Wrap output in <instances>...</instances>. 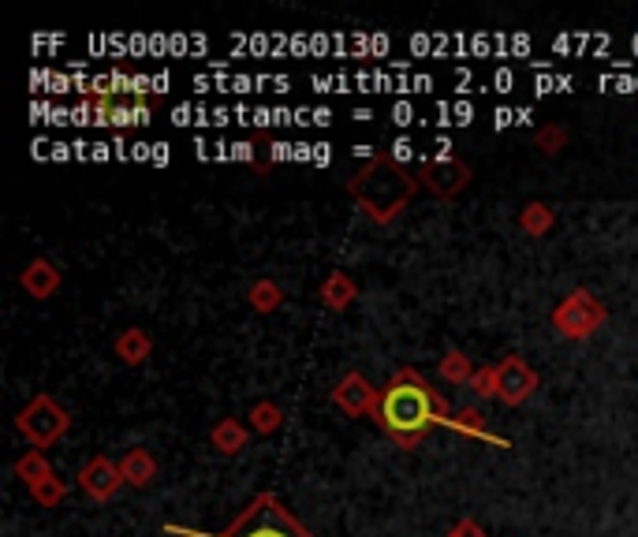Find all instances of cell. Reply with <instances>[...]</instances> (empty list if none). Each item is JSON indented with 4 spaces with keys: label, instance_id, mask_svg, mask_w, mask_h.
<instances>
[{
    "label": "cell",
    "instance_id": "1",
    "mask_svg": "<svg viewBox=\"0 0 638 537\" xmlns=\"http://www.w3.org/2000/svg\"><path fill=\"white\" fill-rule=\"evenodd\" d=\"M448 418H452V411H448L445 395H440L418 370H411V366L396 370V377L384 384L378 414H373L378 429L389 433L403 451L418 448L434 426L448 429Z\"/></svg>",
    "mask_w": 638,
    "mask_h": 537
},
{
    "label": "cell",
    "instance_id": "2",
    "mask_svg": "<svg viewBox=\"0 0 638 537\" xmlns=\"http://www.w3.org/2000/svg\"><path fill=\"white\" fill-rule=\"evenodd\" d=\"M418 191V176L403 172L400 161L392 157H373L359 176L347 179V194L359 202V210L370 216L373 224H389L407 210V202Z\"/></svg>",
    "mask_w": 638,
    "mask_h": 537
},
{
    "label": "cell",
    "instance_id": "3",
    "mask_svg": "<svg viewBox=\"0 0 638 537\" xmlns=\"http://www.w3.org/2000/svg\"><path fill=\"white\" fill-rule=\"evenodd\" d=\"M165 530L180 537H314L273 493H258L247 512L224 534H191V530H176V526H165Z\"/></svg>",
    "mask_w": 638,
    "mask_h": 537
},
{
    "label": "cell",
    "instance_id": "4",
    "mask_svg": "<svg viewBox=\"0 0 638 537\" xmlns=\"http://www.w3.org/2000/svg\"><path fill=\"white\" fill-rule=\"evenodd\" d=\"M15 429L23 433L34 448H49L71 429V418L53 395H34V400L15 414Z\"/></svg>",
    "mask_w": 638,
    "mask_h": 537
},
{
    "label": "cell",
    "instance_id": "5",
    "mask_svg": "<svg viewBox=\"0 0 638 537\" xmlns=\"http://www.w3.org/2000/svg\"><path fill=\"white\" fill-rule=\"evenodd\" d=\"M605 306L586 288H575L564 303L552 310V328L560 336H568V340H586L590 333H597L605 325Z\"/></svg>",
    "mask_w": 638,
    "mask_h": 537
},
{
    "label": "cell",
    "instance_id": "6",
    "mask_svg": "<svg viewBox=\"0 0 638 537\" xmlns=\"http://www.w3.org/2000/svg\"><path fill=\"white\" fill-rule=\"evenodd\" d=\"M154 109L143 98H93L90 101V124L98 127H138L149 124Z\"/></svg>",
    "mask_w": 638,
    "mask_h": 537
},
{
    "label": "cell",
    "instance_id": "7",
    "mask_svg": "<svg viewBox=\"0 0 638 537\" xmlns=\"http://www.w3.org/2000/svg\"><path fill=\"white\" fill-rule=\"evenodd\" d=\"M534 389H538V373L519 355H508L496 362V400H504L508 407H519V403L530 400Z\"/></svg>",
    "mask_w": 638,
    "mask_h": 537
},
{
    "label": "cell",
    "instance_id": "8",
    "mask_svg": "<svg viewBox=\"0 0 638 537\" xmlns=\"http://www.w3.org/2000/svg\"><path fill=\"white\" fill-rule=\"evenodd\" d=\"M333 403L340 407L344 414L351 418H373L378 414V403H381V389H373L362 373H344L333 389Z\"/></svg>",
    "mask_w": 638,
    "mask_h": 537
},
{
    "label": "cell",
    "instance_id": "9",
    "mask_svg": "<svg viewBox=\"0 0 638 537\" xmlns=\"http://www.w3.org/2000/svg\"><path fill=\"white\" fill-rule=\"evenodd\" d=\"M418 183L429 187L437 198H456L471 183V168L459 161V157H440V161H429L418 168Z\"/></svg>",
    "mask_w": 638,
    "mask_h": 537
},
{
    "label": "cell",
    "instance_id": "10",
    "mask_svg": "<svg viewBox=\"0 0 638 537\" xmlns=\"http://www.w3.org/2000/svg\"><path fill=\"white\" fill-rule=\"evenodd\" d=\"M120 485H124V474H120V467L105 456H93L90 463H82V470H79V489L98 504L109 501Z\"/></svg>",
    "mask_w": 638,
    "mask_h": 537
},
{
    "label": "cell",
    "instance_id": "11",
    "mask_svg": "<svg viewBox=\"0 0 638 537\" xmlns=\"http://www.w3.org/2000/svg\"><path fill=\"white\" fill-rule=\"evenodd\" d=\"M19 288L31 291V299H49L60 288V269L49 258H34L31 266L19 272Z\"/></svg>",
    "mask_w": 638,
    "mask_h": 537
},
{
    "label": "cell",
    "instance_id": "12",
    "mask_svg": "<svg viewBox=\"0 0 638 537\" xmlns=\"http://www.w3.org/2000/svg\"><path fill=\"white\" fill-rule=\"evenodd\" d=\"M120 474H124V485L146 489L157 478V459L149 456L146 448H131L124 459H120Z\"/></svg>",
    "mask_w": 638,
    "mask_h": 537
},
{
    "label": "cell",
    "instance_id": "13",
    "mask_svg": "<svg viewBox=\"0 0 638 537\" xmlns=\"http://www.w3.org/2000/svg\"><path fill=\"white\" fill-rule=\"evenodd\" d=\"M250 433L243 426L239 418H221L217 426L210 429V445L221 451V456H239L243 448H247Z\"/></svg>",
    "mask_w": 638,
    "mask_h": 537
},
{
    "label": "cell",
    "instance_id": "14",
    "mask_svg": "<svg viewBox=\"0 0 638 537\" xmlns=\"http://www.w3.org/2000/svg\"><path fill=\"white\" fill-rule=\"evenodd\" d=\"M149 351H154V340H149V333L146 328H138V325H131L120 333V340H116V358L120 362H127V366H143Z\"/></svg>",
    "mask_w": 638,
    "mask_h": 537
},
{
    "label": "cell",
    "instance_id": "15",
    "mask_svg": "<svg viewBox=\"0 0 638 537\" xmlns=\"http://www.w3.org/2000/svg\"><path fill=\"white\" fill-rule=\"evenodd\" d=\"M359 295V284L351 280V272H344V269H336V272H328L325 277V284H322V303L328 310H347L351 306V299Z\"/></svg>",
    "mask_w": 638,
    "mask_h": 537
},
{
    "label": "cell",
    "instance_id": "16",
    "mask_svg": "<svg viewBox=\"0 0 638 537\" xmlns=\"http://www.w3.org/2000/svg\"><path fill=\"white\" fill-rule=\"evenodd\" d=\"M448 429H459V433H467V437H478V440H485V445H493V448H508V440H501L496 433L485 429V414L474 411V407L456 411L452 418H448Z\"/></svg>",
    "mask_w": 638,
    "mask_h": 537
},
{
    "label": "cell",
    "instance_id": "17",
    "mask_svg": "<svg viewBox=\"0 0 638 537\" xmlns=\"http://www.w3.org/2000/svg\"><path fill=\"white\" fill-rule=\"evenodd\" d=\"M247 299H250V306H255L258 314H273V310L284 303V291H280L277 280H258V284H250Z\"/></svg>",
    "mask_w": 638,
    "mask_h": 537
},
{
    "label": "cell",
    "instance_id": "18",
    "mask_svg": "<svg viewBox=\"0 0 638 537\" xmlns=\"http://www.w3.org/2000/svg\"><path fill=\"white\" fill-rule=\"evenodd\" d=\"M474 366L471 358H467L463 351H448L445 358H440V377H445L448 384H471L474 381Z\"/></svg>",
    "mask_w": 638,
    "mask_h": 537
},
{
    "label": "cell",
    "instance_id": "19",
    "mask_svg": "<svg viewBox=\"0 0 638 537\" xmlns=\"http://www.w3.org/2000/svg\"><path fill=\"white\" fill-rule=\"evenodd\" d=\"M247 418H250V429L255 433H277L280 422H284V414H280L273 400H258V403H250Z\"/></svg>",
    "mask_w": 638,
    "mask_h": 537
},
{
    "label": "cell",
    "instance_id": "20",
    "mask_svg": "<svg viewBox=\"0 0 638 537\" xmlns=\"http://www.w3.org/2000/svg\"><path fill=\"white\" fill-rule=\"evenodd\" d=\"M15 474L23 478L26 489H31V485L42 482V478H49L53 470H49V463H45L42 448H31V451H26V456H19V459H15Z\"/></svg>",
    "mask_w": 638,
    "mask_h": 537
},
{
    "label": "cell",
    "instance_id": "21",
    "mask_svg": "<svg viewBox=\"0 0 638 537\" xmlns=\"http://www.w3.org/2000/svg\"><path fill=\"white\" fill-rule=\"evenodd\" d=\"M519 228L527 235H546L552 228V210L541 202H530L527 210L519 213Z\"/></svg>",
    "mask_w": 638,
    "mask_h": 537
},
{
    "label": "cell",
    "instance_id": "22",
    "mask_svg": "<svg viewBox=\"0 0 638 537\" xmlns=\"http://www.w3.org/2000/svg\"><path fill=\"white\" fill-rule=\"evenodd\" d=\"M31 496H34V501L42 504V507H56V504L64 501V496H68V485H64L56 474H49V478H42L37 485H31Z\"/></svg>",
    "mask_w": 638,
    "mask_h": 537
},
{
    "label": "cell",
    "instance_id": "23",
    "mask_svg": "<svg viewBox=\"0 0 638 537\" xmlns=\"http://www.w3.org/2000/svg\"><path fill=\"white\" fill-rule=\"evenodd\" d=\"M471 389L478 395H485V400H496V366H482V370L474 373Z\"/></svg>",
    "mask_w": 638,
    "mask_h": 537
},
{
    "label": "cell",
    "instance_id": "24",
    "mask_svg": "<svg viewBox=\"0 0 638 537\" xmlns=\"http://www.w3.org/2000/svg\"><path fill=\"white\" fill-rule=\"evenodd\" d=\"M568 143V131L564 127H541L538 131V146L546 149V154H557L560 146Z\"/></svg>",
    "mask_w": 638,
    "mask_h": 537
}]
</instances>
